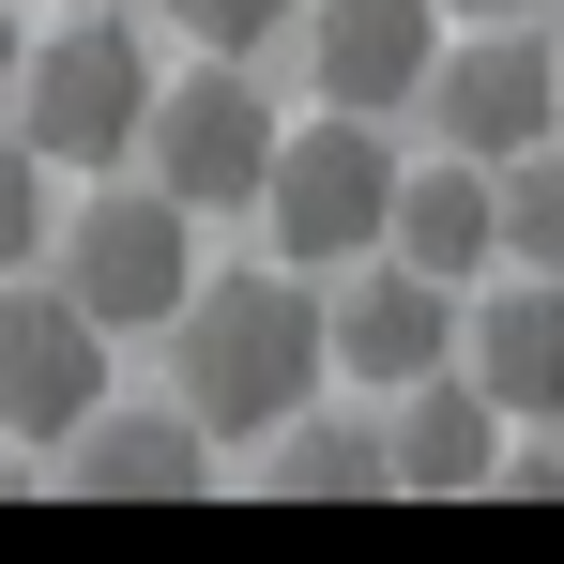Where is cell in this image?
I'll return each instance as SVG.
<instances>
[{
	"label": "cell",
	"mask_w": 564,
	"mask_h": 564,
	"mask_svg": "<svg viewBox=\"0 0 564 564\" xmlns=\"http://www.w3.org/2000/svg\"><path fill=\"white\" fill-rule=\"evenodd\" d=\"M169 351H184V412L214 427V443H260V427H290L305 412V381L336 367V336H321V305L275 275H198L184 321H169Z\"/></svg>",
	"instance_id": "cell-1"
},
{
	"label": "cell",
	"mask_w": 564,
	"mask_h": 564,
	"mask_svg": "<svg viewBox=\"0 0 564 564\" xmlns=\"http://www.w3.org/2000/svg\"><path fill=\"white\" fill-rule=\"evenodd\" d=\"M381 198H397V153H381L367 107H336V122H305L275 138V184H260V229H275V260H367L381 245Z\"/></svg>",
	"instance_id": "cell-2"
},
{
	"label": "cell",
	"mask_w": 564,
	"mask_h": 564,
	"mask_svg": "<svg viewBox=\"0 0 564 564\" xmlns=\"http://www.w3.org/2000/svg\"><path fill=\"white\" fill-rule=\"evenodd\" d=\"M15 107H31V153L46 169H107V153H138V122H153V62H138V31H46V62H15Z\"/></svg>",
	"instance_id": "cell-3"
},
{
	"label": "cell",
	"mask_w": 564,
	"mask_h": 564,
	"mask_svg": "<svg viewBox=\"0 0 564 564\" xmlns=\"http://www.w3.org/2000/svg\"><path fill=\"white\" fill-rule=\"evenodd\" d=\"M184 229H198V214H184L169 184H153V198H93L77 245H62V290L93 305L107 336H169L184 290H198V245H184Z\"/></svg>",
	"instance_id": "cell-4"
},
{
	"label": "cell",
	"mask_w": 564,
	"mask_h": 564,
	"mask_svg": "<svg viewBox=\"0 0 564 564\" xmlns=\"http://www.w3.org/2000/svg\"><path fill=\"white\" fill-rule=\"evenodd\" d=\"M107 412V321L62 290H15L0 275V443H77Z\"/></svg>",
	"instance_id": "cell-5"
},
{
	"label": "cell",
	"mask_w": 564,
	"mask_h": 564,
	"mask_svg": "<svg viewBox=\"0 0 564 564\" xmlns=\"http://www.w3.org/2000/svg\"><path fill=\"white\" fill-rule=\"evenodd\" d=\"M427 107H443V153L519 169V153L564 122V62H550V31H534V15H488V46L427 62Z\"/></svg>",
	"instance_id": "cell-6"
},
{
	"label": "cell",
	"mask_w": 564,
	"mask_h": 564,
	"mask_svg": "<svg viewBox=\"0 0 564 564\" xmlns=\"http://www.w3.org/2000/svg\"><path fill=\"white\" fill-rule=\"evenodd\" d=\"M153 184L184 198V214H260L275 184V107L245 93V77H184V93H153Z\"/></svg>",
	"instance_id": "cell-7"
},
{
	"label": "cell",
	"mask_w": 564,
	"mask_h": 564,
	"mask_svg": "<svg viewBox=\"0 0 564 564\" xmlns=\"http://www.w3.org/2000/svg\"><path fill=\"white\" fill-rule=\"evenodd\" d=\"M458 381L503 427H564V275H519L488 305H458Z\"/></svg>",
	"instance_id": "cell-8"
},
{
	"label": "cell",
	"mask_w": 564,
	"mask_h": 564,
	"mask_svg": "<svg viewBox=\"0 0 564 564\" xmlns=\"http://www.w3.org/2000/svg\"><path fill=\"white\" fill-rule=\"evenodd\" d=\"M305 62H321V93L336 107H412L427 93V62H443V0H321L305 15Z\"/></svg>",
	"instance_id": "cell-9"
},
{
	"label": "cell",
	"mask_w": 564,
	"mask_h": 564,
	"mask_svg": "<svg viewBox=\"0 0 564 564\" xmlns=\"http://www.w3.org/2000/svg\"><path fill=\"white\" fill-rule=\"evenodd\" d=\"M321 336H336V367L381 381V397H412L427 367H458V305H443V275H412V260H381V275L351 290Z\"/></svg>",
	"instance_id": "cell-10"
},
{
	"label": "cell",
	"mask_w": 564,
	"mask_h": 564,
	"mask_svg": "<svg viewBox=\"0 0 564 564\" xmlns=\"http://www.w3.org/2000/svg\"><path fill=\"white\" fill-rule=\"evenodd\" d=\"M381 245L412 260V275H488L503 260V184L473 169V153H443V169H397V198H381Z\"/></svg>",
	"instance_id": "cell-11"
},
{
	"label": "cell",
	"mask_w": 564,
	"mask_h": 564,
	"mask_svg": "<svg viewBox=\"0 0 564 564\" xmlns=\"http://www.w3.org/2000/svg\"><path fill=\"white\" fill-rule=\"evenodd\" d=\"M381 458H397V488L458 503V488H488V473H503V412H488L458 367H427V381H412V412L381 427Z\"/></svg>",
	"instance_id": "cell-12"
},
{
	"label": "cell",
	"mask_w": 564,
	"mask_h": 564,
	"mask_svg": "<svg viewBox=\"0 0 564 564\" xmlns=\"http://www.w3.org/2000/svg\"><path fill=\"white\" fill-rule=\"evenodd\" d=\"M77 488L93 503H184L198 488V412H93L77 427Z\"/></svg>",
	"instance_id": "cell-13"
},
{
	"label": "cell",
	"mask_w": 564,
	"mask_h": 564,
	"mask_svg": "<svg viewBox=\"0 0 564 564\" xmlns=\"http://www.w3.org/2000/svg\"><path fill=\"white\" fill-rule=\"evenodd\" d=\"M260 488H275V503H381L397 458H381V427H321V412H290V443H275Z\"/></svg>",
	"instance_id": "cell-14"
},
{
	"label": "cell",
	"mask_w": 564,
	"mask_h": 564,
	"mask_svg": "<svg viewBox=\"0 0 564 564\" xmlns=\"http://www.w3.org/2000/svg\"><path fill=\"white\" fill-rule=\"evenodd\" d=\"M503 260H519V275H564V153H519V184H503Z\"/></svg>",
	"instance_id": "cell-15"
},
{
	"label": "cell",
	"mask_w": 564,
	"mask_h": 564,
	"mask_svg": "<svg viewBox=\"0 0 564 564\" xmlns=\"http://www.w3.org/2000/svg\"><path fill=\"white\" fill-rule=\"evenodd\" d=\"M169 31H198L214 62H245L260 31H290V0H169Z\"/></svg>",
	"instance_id": "cell-16"
},
{
	"label": "cell",
	"mask_w": 564,
	"mask_h": 564,
	"mask_svg": "<svg viewBox=\"0 0 564 564\" xmlns=\"http://www.w3.org/2000/svg\"><path fill=\"white\" fill-rule=\"evenodd\" d=\"M46 245V153H0V275Z\"/></svg>",
	"instance_id": "cell-17"
},
{
	"label": "cell",
	"mask_w": 564,
	"mask_h": 564,
	"mask_svg": "<svg viewBox=\"0 0 564 564\" xmlns=\"http://www.w3.org/2000/svg\"><path fill=\"white\" fill-rule=\"evenodd\" d=\"M488 488H503V503H564V458H503Z\"/></svg>",
	"instance_id": "cell-18"
},
{
	"label": "cell",
	"mask_w": 564,
	"mask_h": 564,
	"mask_svg": "<svg viewBox=\"0 0 564 564\" xmlns=\"http://www.w3.org/2000/svg\"><path fill=\"white\" fill-rule=\"evenodd\" d=\"M15 62H31V46H15V0H0V93H15Z\"/></svg>",
	"instance_id": "cell-19"
},
{
	"label": "cell",
	"mask_w": 564,
	"mask_h": 564,
	"mask_svg": "<svg viewBox=\"0 0 564 564\" xmlns=\"http://www.w3.org/2000/svg\"><path fill=\"white\" fill-rule=\"evenodd\" d=\"M443 15H550V0H443Z\"/></svg>",
	"instance_id": "cell-20"
},
{
	"label": "cell",
	"mask_w": 564,
	"mask_h": 564,
	"mask_svg": "<svg viewBox=\"0 0 564 564\" xmlns=\"http://www.w3.org/2000/svg\"><path fill=\"white\" fill-rule=\"evenodd\" d=\"M15 488H31V458H0V503H15Z\"/></svg>",
	"instance_id": "cell-21"
}]
</instances>
